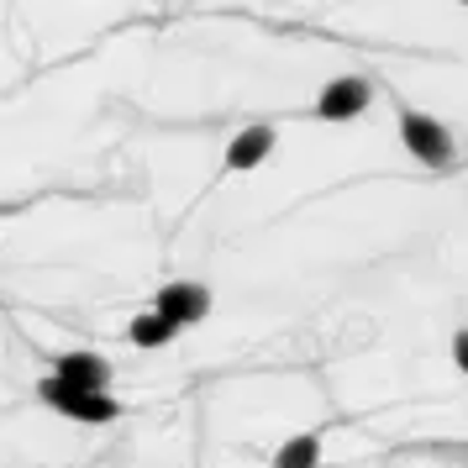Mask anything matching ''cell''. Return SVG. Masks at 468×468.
Listing matches in <instances>:
<instances>
[{"instance_id": "5b68a950", "label": "cell", "mask_w": 468, "mask_h": 468, "mask_svg": "<svg viewBox=\"0 0 468 468\" xmlns=\"http://www.w3.org/2000/svg\"><path fill=\"white\" fill-rule=\"evenodd\" d=\"M53 379H64L69 389H85V395H106L111 363L101 358V353H64L58 368H53Z\"/></svg>"}, {"instance_id": "277c9868", "label": "cell", "mask_w": 468, "mask_h": 468, "mask_svg": "<svg viewBox=\"0 0 468 468\" xmlns=\"http://www.w3.org/2000/svg\"><path fill=\"white\" fill-rule=\"evenodd\" d=\"M368 101H374L368 80H332V85L316 95V116L321 122H353V116L368 111Z\"/></svg>"}, {"instance_id": "8992f818", "label": "cell", "mask_w": 468, "mask_h": 468, "mask_svg": "<svg viewBox=\"0 0 468 468\" xmlns=\"http://www.w3.org/2000/svg\"><path fill=\"white\" fill-rule=\"evenodd\" d=\"M274 143H279V137H274V127H269V122H258V127H242L232 143H227V174L258 169V164L274 153Z\"/></svg>"}, {"instance_id": "ba28073f", "label": "cell", "mask_w": 468, "mask_h": 468, "mask_svg": "<svg viewBox=\"0 0 468 468\" xmlns=\"http://www.w3.org/2000/svg\"><path fill=\"white\" fill-rule=\"evenodd\" d=\"M127 337L137 342V347H164V342L174 337V326L158 316V311H137V316H132V326H127Z\"/></svg>"}, {"instance_id": "9c48e42d", "label": "cell", "mask_w": 468, "mask_h": 468, "mask_svg": "<svg viewBox=\"0 0 468 468\" xmlns=\"http://www.w3.org/2000/svg\"><path fill=\"white\" fill-rule=\"evenodd\" d=\"M452 363L468 374V326H458V332H452Z\"/></svg>"}, {"instance_id": "52a82bcc", "label": "cell", "mask_w": 468, "mask_h": 468, "mask_svg": "<svg viewBox=\"0 0 468 468\" xmlns=\"http://www.w3.org/2000/svg\"><path fill=\"white\" fill-rule=\"evenodd\" d=\"M269 468H321V431H300L274 452Z\"/></svg>"}, {"instance_id": "3957f363", "label": "cell", "mask_w": 468, "mask_h": 468, "mask_svg": "<svg viewBox=\"0 0 468 468\" xmlns=\"http://www.w3.org/2000/svg\"><path fill=\"white\" fill-rule=\"evenodd\" d=\"M153 311L169 321L174 332H179V326H200V321L211 316V290H206V284H190V279H174V284L158 290Z\"/></svg>"}, {"instance_id": "6da1fadb", "label": "cell", "mask_w": 468, "mask_h": 468, "mask_svg": "<svg viewBox=\"0 0 468 468\" xmlns=\"http://www.w3.org/2000/svg\"><path fill=\"white\" fill-rule=\"evenodd\" d=\"M37 400H43L48 410H58V416H69V421H85V426H106V421H116V416H122V405L111 400V395H85V389H69V384L53 379V374L37 384Z\"/></svg>"}, {"instance_id": "7a4b0ae2", "label": "cell", "mask_w": 468, "mask_h": 468, "mask_svg": "<svg viewBox=\"0 0 468 468\" xmlns=\"http://www.w3.org/2000/svg\"><path fill=\"white\" fill-rule=\"evenodd\" d=\"M400 143L426 169H447L452 164V132L437 116H426V111H400Z\"/></svg>"}]
</instances>
